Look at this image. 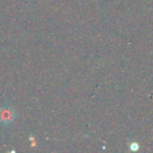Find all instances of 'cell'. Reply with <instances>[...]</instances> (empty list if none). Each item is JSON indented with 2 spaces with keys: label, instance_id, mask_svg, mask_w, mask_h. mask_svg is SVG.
Returning a JSON list of instances; mask_svg holds the SVG:
<instances>
[{
  "label": "cell",
  "instance_id": "1",
  "mask_svg": "<svg viewBox=\"0 0 153 153\" xmlns=\"http://www.w3.org/2000/svg\"><path fill=\"white\" fill-rule=\"evenodd\" d=\"M16 118L15 110L10 107H3L0 109V123L3 125H8L14 122Z\"/></svg>",
  "mask_w": 153,
  "mask_h": 153
}]
</instances>
